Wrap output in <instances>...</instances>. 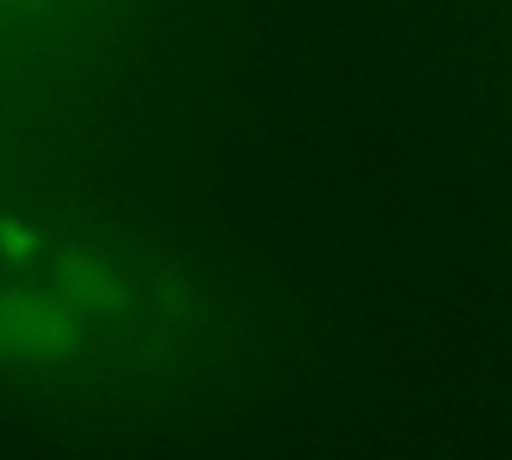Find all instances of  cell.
I'll return each mask as SVG.
<instances>
[{
    "label": "cell",
    "instance_id": "obj_1",
    "mask_svg": "<svg viewBox=\"0 0 512 460\" xmlns=\"http://www.w3.org/2000/svg\"><path fill=\"white\" fill-rule=\"evenodd\" d=\"M108 296V276L92 264L56 268L48 292L0 296V352L12 360H60L80 332V312L108 304Z\"/></svg>",
    "mask_w": 512,
    "mask_h": 460
},
{
    "label": "cell",
    "instance_id": "obj_2",
    "mask_svg": "<svg viewBox=\"0 0 512 460\" xmlns=\"http://www.w3.org/2000/svg\"><path fill=\"white\" fill-rule=\"evenodd\" d=\"M32 248H36V236H32L28 228H20L16 220H4V224H0V252H4L8 260H24Z\"/></svg>",
    "mask_w": 512,
    "mask_h": 460
}]
</instances>
